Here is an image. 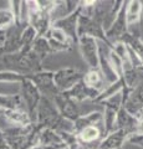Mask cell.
<instances>
[{"label": "cell", "instance_id": "obj_29", "mask_svg": "<svg viewBox=\"0 0 143 149\" xmlns=\"http://www.w3.org/2000/svg\"><path fill=\"white\" fill-rule=\"evenodd\" d=\"M5 37H6V32L0 30V47L4 46V42H5Z\"/></svg>", "mask_w": 143, "mask_h": 149}, {"label": "cell", "instance_id": "obj_15", "mask_svg": "<svg viewBox=\"0 0 143 149\" xmlns=\"http://www.w3.org/2000/svg\"><path fill=\"white\" fill-rule=\"evenodd\" d=\"M92 125H102L103 127V112L93 111L87 114H82L80 118L73 122V132L78 133L80 130Z\"/></svg>", "mask_w": 143, "mask_h": 149}, {"label": "cell", "instance_id": "obj_11", "mask_svg": "<svg viewBox=\"0 0 143 149\" xmlns=\"http://www.w3.org/2000/svg\"><path fill=\"white\" fill-rule=\"evenodd\" d=\"M103 136L105 134L102 125H92V127H87L76 133L78 142L81 143V146L85 149H96L93 144H96V147H98Z\"/></svg>", "mask_w": 143, "mask_h": 149}, {"label": "cell", "instance_id": "obj_18", "mask_svg": "<svg viewBox=\"0 0 143 149\" xmlns=\"http://www.w3.org/2000/svg\"><path fill=\"white\" fill-rule=\"evenodd\" d=\"M126 16H127V22L128 26L132 25H138L143 17V1L141 0H131L127 1V8H126Z\"/></svg>", "mask_w": 143, "mask_h": 149}, {"label": "cell", "instance_id": "obj_17", "mask_svg": "<svg viewBox=\"0 0 143 149\" xmlns=\"http://www.w3.org/2000/svg\"><path fill=\"white\" fill-rule=\"evenodd\" d=\"M3 118H5L6 122L11 125H19V127H27V125L34 124L30 114L26 109H10L4 111Z\"/></svg>", "mask_w": 143, "mask_h": 149}, {"label": "cell", "instance_id": "obj_2", "mask_svg": "<svg viewBox=\"0 0 143 149\" xmlns=\"http://www.w3.org/2000/svg\"><path fill=\"white\" fill-rule=\"evenodd\" d=\"M20 96L22 98V102H24L25 109L27 111V113L30 114L31 119H33V123L36 122V109H38V106L40 103L41 96L40 91L38 90V87L34 85V82L27 78V76L22 80L20 83Z\"/></svg>", "mask_w": 143, "mask_h": 149}, {"label": "cell", "instance_id": "obj_19", "mask_svg": "<svg viewBox=\"0 0 143 149\" xmlns=\"http://www.w3.org/2000/svg\"><path fill=\"white\" fill-rule=\"evenodd\" d=\"M0 108L3 111L25 109L20 93H0Z\"/></svg>", "mask_w": 143, "mask_h": 149}, {"label": "cell", "instance_id": "obj_31", "mask_svg": "<svg viewBox=\"0 0 143 149\" xmlns=\"http://www.w3.org/2000/svg\"><path fill=\"white\" fill-rule=\"evenodd\" d=\"M138 70H140L141 72H143V65H142V66H140V67H138Z\"/></svg>", "mask_w": 143, "mask_h": 149}, {"label": "cell", "instance_id": "obj_24", "mask_svg": "<svg viewBox=\"0 0 143 149\" xmlns=\"http://www.w3.org/2000/svg\"><path fill=\"white\" fill-rule=\"evenodd\" d=\"M45 37L51 39V40L55 41V42H59L61 45H66V46H71V47H73V44H72V41L68 39V36L62 30L57 29V27L51 26V29L47 31V34L45 35Z\"/></svg>", "mask_w": 143, "mask_h": 149}, {"label": "cell", "instance_id": "obj_6", "mask_svg": "<svg viewBox=\"0 0 143 149\" xmlns=\"http://www.w3.org/2000/svg\"><path fill=\"white\" fill-rule=\"evenodd\" d=\"M27 78H30L34 82V85L38 87V90L40 91L43 97H46V98L54 101L55 97L60 93L54 82V71L44 70V71L39 73L30 74V76H27Z\"/></svg>", "mask_w": 143, "mask_h": 149}, {"label": "cell", "instance_id": "obj_10", "mask_svg": "<svg viewBox=\"0 0 143 149\" xmlns=\"http://www.w3.org/2000/svg\"><path fill=\"white\" fill-rule=\"evenodd\" d=\"M26 26L27 25L24 24H15L5 31L6 32L5 42H4V46L1 47L4 56L16 54L21 50V35Z\"/></svg>", "mask_w": 143, "mask_h": 149}, {"label": "cell", "instance_id": "obj_4", "mask_svg": "<svg viewBox=\"0 0 143 149\" xmlns=\"http://www.w3.org/2000/svg\"><path fill=\"white\" fill-rule=\"evenodd\" d=\"M84 74L81 71L73 67H62L57 71H54V82L60 93H66L76 86L78 82L84 80Z\"/></svg>", "mask_w": 143, "mask_h": 149}, {"label": "cell", "instance_id": "obj_12", "mask_svg": "<svg viewBox=\"0 0 143 149\" xmlns=\"http://www.w3.org/2000/svg\"><path fill=\"white\" fill-rule=\"evenodd\" d=\"M100 93H101L100 91L95 90V88H92L90 86H87L84 82V80H82V81L78 82L76 86H73L68 92H66V95L70 97V98H72L75 102L80 103V102H84V101H87V100L95 102L98 98Z\"/></svg>", "mask_w": 143, "mask_h": 149}, {"label": "cell", "instance_id": "obj_3", "mask_svg": "<svg viewBox=\"0 0 143 149\" xmlns=\"http://www.w3.org/2000/svg\"><path fill=\"white\" fill-rule=\"evenodd\" d=\"M34 124L27 127H19V125H11L9 128L1 129L10 149H29V137L33 132Z\"/></svg>", "mask_w": 143, "mask_h": 149}, {"label": "cell", "instance_id": "obj_1", "mask_svg": "<svg viewBox=\"0 0 143 149\" xmlns=\"http://www.w3.org/2000/svg\"><path fill=\"white\" fill-rule=\"evenodd\" d=\"M27 1V24L38 32V36H45L52 26L51 14L41 11L38 5V0Z\"/></svg>", "mask_w": 143, "mask_h": 149}, {"label": "cell", "instance_id": "obj_26", "mask_svg": "<svg viewBox=\"0 0 143 149\" xmlns=\"http://www.w3.org/2000/svg\"><path fill=\"white\" fill-rule=\"evenodd\" d=\"M26 76L11 71H0V82L4 83H20Z\"/></svg>", "mask_w": 143, "mask_h": 149}, {"label": "cell", "instance_id": "obj_30", "mask_svg": "<svg viewBox=\"0 0 143 149\" xmlns=\"http://www.w3.org/2000/svg\"><path fill=\"white\" fill-rule=\"evenodd\" d=\"M3 114H4V111H3L1 108H0V117H3Z\"/></svg>", "mask_w": 143, "mask_h": 149}, {"label": "cell", "instance_id": "obj_9", "mask_svg": "<svg viewBox=\"0 0 143 149\" xmlns=\"http://www.w3.org/2000/svg\"><path fill=\"white\" fill-rule=\"evenodd\" d=\"M80 15H81V10H80V6H78L77 10L73 11L72 14H70V15L61 17V19H59V20L52 22V26L62 30L68 36V39L72 41V44L76 45V46L78 44V40H80L78 34H77V26H78V19H80Z\"/></svg>", "mask_w": 143, "mask_h": 149}, {"label": "cell", "instance_id": "obj_13", "mask_svg": "<svg viewBox=\"0 0 143 149\" xmlns=\"http://www.w3.org/2000/svg\"><path fill=\"white\" fill-rule=\"evenodd\" d=\"M130 134L124 130L116 129L112 133L107 134L100 142L97 149H122L127 143Z\"/></svg>", "mask_w": 143, "mask_h": 149}, {"label": "cell", "instance_id": "obj_7", "mask_svg": "<svg viewBox=\"0 0 143 149\" xmlns=\"http://www.w3.org/2000/svg\"><path fill=\"white\" fill-rule=\"evenodd\" d=\"M126 8H127V1H124L118 15L116 16L112 24H111V26L106 30V36H107L111 45L117 42V41H122L123 36L127 32H130V26H128L127 16H126Z\"/></svg>", "mask_w": 143, "mask_h": 149}, {"label": "cell", "instance_id": "obj_21", "mask_svg": "<svg viewBox=\"0 0 143 149\" xmlns=\"http://www.w3.org/2000/svg\"><path fill=\"white\" fill-rule=\"evenodd\" d=\"M122 41L127 45V47L130 49L132 52L140 58V61L143 63V40L141 39V36L132 34V32H127V34L123 36Z\"/></svg>", "mask_w": 143, "mask_h": 149}, {"label": "cell", "instance_id": "obj_16", "mask_svg": "<svg viewBox=\"0 0 143 149\" xmlns=\"http://www.w3.org/2000/svg\"><path fill=\"white\" fill-rule=\"evenodd\" d=\"M98 68H100L101 73L103 74L106 86L112 85V83L117 82L119 80V77L116 74V72L113 71L112 66H111L110 60H108V56H107V54L105 52V47H103L102 45H100V62H98Z\"/></svg>", "mask_w": 143, "mask_h": 149}, {"label": "cell", "instance_id": "obj_23", "mask_svg": "<svg viewBox=\"0 0 143 149\" xmlns=\"http://www.w3.org/2000/svg\"><path fill=\"white\" fill-rule=\"evenodd\" d=\"M126 83H124L122 80H118L117 82H114L112 83V85H108V86H106V88L100 93V96H98V98L95 101V103H101V102H103L106 100H108L110 97H113V96H116L118 95V93H121L123 91V88H126ZM128 88V87H127Z\"/></svg>", "mask_w": 143, "mask_h": 149}, {"label": "cell", "instance_id": "obj_25", "mask_svg": "<svg viewBox=\"0 0 143 149\" xmlns=\"http://www.w3.org/2000/svg\"><path fill=\"white\" fill-rule=\"evenodd\" d=\"M15 24H16V20H15V16H14L11 9L10 8L0 9V30L6 31Z\"/></svg>", "mask_w": 143, "mask_h": 149}, {"label": "cell", "instance_id": "obj_5", "mask_svg": "<svg viewBox=\"0 0 143 149\" xmlns=\"http://www.w3.org/2000/svg\"><path fill=\"white\" fill-rule=\"evenodd\" d=\"M100 41L90 36H82L78 40L77 47L82 60L89 66V70L98 68L100 62Z\"/></svg>", "mask_w": 143, "mask_h": 149}, {"label": "cell", "instance_id": "obj_27", "mask_svg": "<svg viewBox=\"0 0 143 149\" xmlns=\"http://www.w3.org/2000/svg\"><path fill=\"white\" fill-rule=\"evenodd\" d=\"M127 143L131 144V146H133V147H136V148L143 149V133L131 134L127 139Z\"/></svg>", "mask_w": 143, "mask_h": 149}, {"label": "cell", "instance_id": "obj_8", "mask_svg": "<svg viewBox=\"0 0 143 149\" xmlns=\"http://www.w3.org/2000/svg\"><path fill=\"white\" fill-rule=\"evenodd\" d=\"M54 103L56 106L59 113L71 122H75L76 119L81 117V111L78 108V103L75 102L72 98H70L66 93H59L55 97Z\"/></svg>", "mask_w": 143, "mask_h": 149}, {"label": "cell", "instance_id": "obj_14", "mask_svg": "<svg viewBox=\"0 0 143 149\" xmlns=\"http://www.w3.org/2000/svg\"><path fill=\"white\" fill-rule=\"evenodd\" d=\"M137 127H138V119L133 114H131L124 107H121V109L117 113L116 129L124 130L131 136V134L137 133Z\"/></svg>", "mask_w": 143, "mask_h": 149}, {"label": "cell", "instance_id": "obj_28", "mask_svg": "<svg viewBox=\"0 0 143 149\" xmlns=\"http://www.w3.org/2000/svg\"><path fill=\"white\" fill-rule=\"evenodd\" d=\"M30 149H65V144H63V146H44V144H36V146L31 147Z\"/></svg>", "mask_w": 143, "mask_h": 149}, {"label": "cell", "instance_id": "obj_22", "mask_svg": "<svg viewBox=\"0 0 143 149\" xmlns=\"http://www.w3.org/2000/svg\"><path fill=\"white\" fill-rule=\"evenodd\" d=\"M31 52L38 56L43 62H44V60L47 57V56L54 55L52 50H51V47H50V45H49V41L46 40L45 36H39L38 39L35 40L33 47H31Z\"/></svg>", "mask_w": 143, "mask_h": 149}, {"label": "cell", "instance_id": "obj_20", "mask_svg": "<svg viewBox=\"0 0 143 149\" xmlns=\"http://www.w3.org/2000/svg\"><path fill=\"white\" fill-rule=\"evenodd\" d=\"M84 82L87 86L95 88V90H97L100 92H102L106 88V82H105L103 74L101 73L100 68L89 70V71L84 74Z\"/></svg>", "mask_w": 143, "mask_h": 149}]
</instances>
